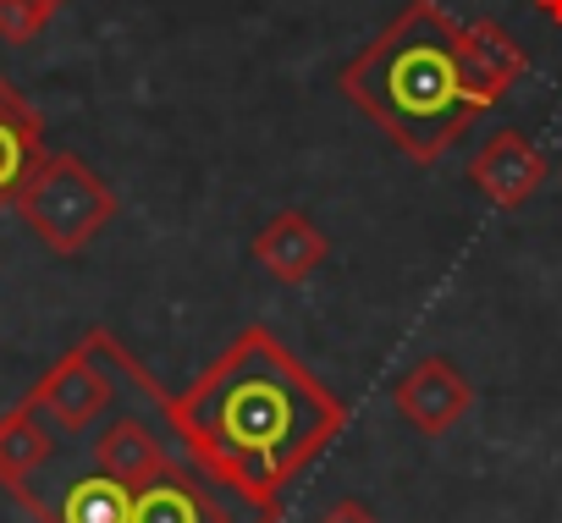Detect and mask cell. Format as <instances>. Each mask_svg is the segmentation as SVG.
Here are the masks:
<instances>
[{
	"mask_svg": "<svg viewBox=\"0 0 562 523\" xmlns=\"http://www.w3.org/2000/svg\"><path fill=\"white\" fill-rule=\"evenodd\" d=\"M326 253H331V237L315 226V215L304 209H281L270 215L259 231H254V259L281 282V287H299L310 282L321 265H326Z\"/></svg>",
	"mask_w": 562,
	"mask_h": 523,
	"instance_id": "cell-8",
	"label": "cell"
},
{
	"mask_svg": "<svg viewBox=\"0 0 562 523\" xmlns=\"http://www.w3.org/2000/svg\"><path fill=\"white\" fill-rule=\"evenodd\" d=\"M45 155V116L34 111V100H23V89L0 78V209H18Z\"/></svg>",
	"mask_w": 562,
	"mask_h": 523,
	"instance_id": "cell-7",
	"label": "cell"
},
{
	"mask_svg": "<svg viewBox=\"0 0 562 523\" xmlns=\"http://www.w3.org/2000/svg\"><path fill=\"white\" fill-rule=\"evenodd\" d=\"M18 215L50 253L72 259L116 220V193L83 155L61 149V155H45V166L18 198Z\"/></svg>",
	"mask_w": 562,
	"mask_h": 523,
	"instance_id": "cell-3",
	"label": "cell"
},
{
	"mask_svg": "<svg viewBox=\"0 0 562 523\" xmlns=\"http://www.w3.org/2000/svg\"><path fill=\"white\" fill-rule=\"evenodd\" d=\"M40 7H45V12H50V18H56V12H61V7H67V0H40Z\"/></svg>",
	"mask_w": 562,
	"mask_h": 523,
	"instance_id": "cell-16",
	"label": "cell"
},
{
	"mask_svg": "<svg viewBox=\"0 0 562 523\" xmlns=\"http://www.w3.org/2000/svg\"><path fill=\"white\" fill-rule=\"evenodd\" d=\"M397 413L419 430V435H447L469 408H474V386L463 380V369L452 359H419L397 386H392Z\"/></svg>",
	"mask_w": 562,
	"mask_h": 523,
	"instance_id": "cell-6",
	"label": "cell"
},
{
	"mask_svg": "<svg viewBox=\"0 0 562 523\" xmlns=\"http://www.w3.org/2000/svg\"><path fill=\"white\" fill-rule=\"evenodd\" d=\"M29 402H34L56 430L78 435V430H89V424L116 402V375L105 369V359H100L94 342L83 337L67 359H56V364L40 375V386L29 391Z\"/></svg>",
	"mask_w": 562,
	"mask_h": 523,
	"instance_id": "cell-4",
	"label": "cell"
},
{
	"mask_svg": "<svg viewBox=\"0 0 562 523\" xmlns=\"http://www.w3.org/2000/svg\"><path fill=\"white\" fill-rule=\"evenodd\" d=\"M127 501L133 490L105 479V474H89V479H72L61 507H50L56 523H127Z\"/></svg>",
	"mask_w": 562,
	"mask_h": 523,
	"instance_id": "cell-13",
	"label": "cell"
},
{
	"mask_svg": "<svg viewBox=\"0 0 562 523\" xmlns=\"http://www.w3.org/2000/svg\"><path fill=\"white\" fill-rule=\"evenodd\" d=\"M45 23H50V12L40 7V0H0V39H7V45L40 39Z\"/></svg>",
	"mask_w": 562,
	"mask_h": 523,
	"instance_id": "cell-14",
	"label": "cell"
},
{
	"mask_svg": "<svg viewBox=\"0 0 562 523\" xmlns=\"http://www.w3.org/2000/svg\"><path fill=\"white\" fill-rule=\"evenodd\" d=\"M56 457V424L23 397L12 413H0V485H29Z\"/></svg>",
	"mask_w": 562,
	"mask_h": 523,
	"instance_id": "cell-12",
	"label": "cell"
},
{
	"mask_svg": "<svg viewBox=\"0 0 562 523\" xmlns=\"http://www.w3.org/2000/svg\"><path fill=\"white\" fill-rule=\"evenodd\" d=\"M94 468H100L105 479L138 490V485L160 479V474L171 468V457H166V441H160L144 419L122 413V419H111V424L94 435Z\"/></svg>",
	"mask_w": 562,
	"mask_h": 523,
	"instance_id": "cell-11",
	"label": "cell"
},
{
	"mask_svg": "<svg viewBox=\"0 0 562 523\" xmlns=\"http://www.w3.org/2000/svg\"><path fill=\"white\" fill-rule=\"evenodd\" d=\"M127 523H226V507L215 496V485L188 463V468H166L160 479L138 485L127 501Z\"/></svg>",
	"mask_w": 562,
	"mask_h": 523,
	"instance_id": "cell-9",
	"label": "cell"
},
{
	"mask_svg": "<svg viewBox=\"0 0 562 523\" xmlns=\"http://www.w3.org/2000/svg\"><path fill=\"white\" fill-rule=\"evenodd\" d=\"M551 177V160L524 138V133H491L480 155L469 160V182L496 204V209H524Z\"/></svg>",
	"mask_w": 562,
	"mask_h": 523,
	"instance_id": "cell-5",
	"label": "cell"
},
{
	"mask_svg": "<svg viewBox=\"0 0 562 523\" xmlns=\"http://www.w3.org/2000/svg\"><path fill=\"white\" fill-rule=\"evenodd\" d=\"M337 89L419 166L441 160L485 116L463 78V23L436 0H408L342 67Z\"/></svg>",
	"mask_w": 562,
	"mask_h": 523,
	"instance_id": "cell-2",
	"label": "cell"
},
{
	"mask_svg": "<svg viewBox=\"0 0 562 523\" xmlns=\"http://www.w3.org/2000/svg\"><path fill=\"white\" fill-rule=\"evenodd\" d=\"M321 523H381V518H375L364 501H337V507H331Z\"/></svg>",
	"mask_w": 562,
	"mask_h": 523,
	"instance_id": "cell-15",
	"label": "cell"
},
{
	"mask_svg": "<svg viewBox=\"0 0 562 523\" xmlns=\"http://www.w3.org/2000/svg\"><path fill=\"white\" fill-rule=\"evenodd\" d=\"M524 67H529V61H524L518 39H513L502 23H491V18L463 23V78H469V89L480 94L485 111L507 100V89L524 78Z\"/></svg>",
	"mask_w": 562,
	"mask_h": 523,
	"instance_id": "cell-10",
	"label": "cell"
},
{
	"mask_svg": "<svg viewBox=\"0 0 562 523\" xmlns=\"http://www.w3.org/2000/svg\"><path fill=\"white\" fill-rule=\"evenodd\" d=\"M160 419L215 490L243 501L254 523H276L288 485L342 435L348 408L270 326H248L188 391L166 397Z\"/></svg>",
	"mask_w": 562,
	"mask_h": 523,
	"instance_id": "cell-1",
	"label": "cell"
}]
</instances>
